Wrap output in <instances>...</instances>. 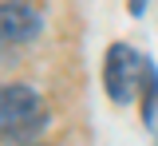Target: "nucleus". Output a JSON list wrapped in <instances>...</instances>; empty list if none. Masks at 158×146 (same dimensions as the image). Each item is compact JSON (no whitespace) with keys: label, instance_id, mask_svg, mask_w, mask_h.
Listing matches in <instances>:
<instances>
[{"label":"nucleus","instance_id":"1","mask_svg":"<svg viewBox=\"0 0 158 146\" xmlns=\"http://www.w3.org/2000/svg\"><path fill=\"white\" fill-rule=\"evenodd\" d=\"M44 126H48V107L32 87H24V83L0 87V142L24 146Z\"/></svg>","mask_w":158,"mask_h":146},{"label":"nucleus","instance_id":"2","mask_svg":"<svg viewBox=\"0 0 158 146\" xmlns=\"http://www.w3.org/2000/svg\"><path fill=\"white\" fill-rule=\"evenodd\" d=\"M142 67H146V59H138L135 47H127V43L107 47V59H103V87H107L111 103L127 107L131 99H135L138 83H142Z\"/></svg>","mask_w":158,"mask_h":146},{"label":"nucleus","instance_id":"3","mask_svg":"<svg viewBox=\"0 0 158 146\" xmlns=\"http://www.w3.org/2000/svg\"><path fill=\"white\" fill-rule=\"evenodd\" d=\"M40 28L44 24L28 4H0V43H32Z\"/></svg>","mask_w":158,"mask_h":146},{"label":"nucleus","instance_id":"4","mask_svg":"<svg viewBox=\"0 0 158 146\" xmlns=\"http://www.w3.org/2000/svg\"><path fill=\"white\" fill-rule=\"evenodd\" d=\"M142 126L158 130V67L150 59L142 67Z\"/></svg>","mask_w":158,"mask_h":146},{"label":"nucleus","instance_id":"5","mask_svg":"<svg viewBox=\"0 0 158 146\" xmlns=\"http://www.w3.org/2000/svg\"><path fill=\"white\" fill-rule=\"evenodd\" d=\"M142 8H146V0H131V12H135V16L142 12Z\"/></svg>","mask_w":158,"mask_h":146}]
</instances>
